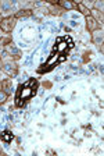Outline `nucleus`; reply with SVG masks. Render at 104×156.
<instances>
[{
  "instance_id": "nucleus-1",
  "label": "nucleus",
  "mask_w": 104,
  "mask_h": 156,
  "mask_svg": "<svg viewBox=\"0 0 104 156\" xmlns=\"http://www.w3.org/2000/svg\"><path fill=\"white\" fill-rule=\"evenodd\" d=\"M35 89H36V81L33 78H31L25 85H20L18 92H17V98H15L17 106H22L25 103V101H28L32 96V94H35Z\"/></svg>"
},
{
  "instance_id": "nucleus-2",
  "label": "nucleus",
  "mask_w": 104,
  "mask_h": 156,
  "mask_svg": "<svg viewBox=\"0 0 104 156\" xmlns=\"http://www.w3.org/2000/svg\"><path fill=\"white\" fill-rule=\"evenodd\" d=\"M0 70L7 77H14L17 74V71H18V66H17L15 60H13L6 52L3 53L2 58H0Z\"/></svg>"
},
{
  "instance_id": "nucleus-3",
  "label": "nucleus",
  "mask_w": 104,
  "mask_h": 156,
  "mask_svg": "<svg viewBox=\"0 0 104 156\" xmlns=\"http://www.w3.org/2000/svg\"><path fill=\"white\" fill-rule=\"evenodd\" d=\"M15 11V4L13 2H8V0H3L0 2V16L3 18L7 17H11V14Z\"/></svg>"
},
{
  "instance_id": "nucleus-4",
  "label": "nucleus",
  "mask_w": 104,
  "mask_h": 156,
  "mask_svg": "<svg viewBox=\"0 0 104 156\" xmlns=\"http://www.w3.org/2000/svg\"><path fill=\"white\" fill-rule=\"evenodd\" d=\"M15 23H17V18L15 17H7V18H3L0 21V29L3 32H11L15 27Z\"/></svg>"
},
{
  "instance_id": "nucleus-5",
  "label": "nucleus",
  "mask_w": 104,
  "mask_h": 156,
  "mask_svg": "<svg viewBox=\"0 0 104 156\" xmlns=\"http://www.w3.org/2000/svg\"><path fill=\"white\" fill-rule=\"evenodd\" d=\"M4 52L7 53V55L10 56L13 60H18V58L21 57V50L17 46H14V43H8V45H6V50Z\"/></svg>"
},
{
  "instance_id": "nucleus-6",
  "label": "nucleus",
  "mask_w": 104,
  "mask_h": 156,
  "mask_svg": "<svg viewBox=\"0 0 104 156\" xmlns=\"http://www.w3.org/2000/svg\"><path fill=\"white\" fill-rule=\"evenodd\" d=\"M99 27H100V24H99L93 17H89V16L86 17V28H88L89 32H94V31H97Z\"/></svg>"
},
{
  "instance_id": "nucleus-7",
  "label": "nucleus",
  "mask_w": 104,
  "mask_h": 156,
  "mask_svg": "<svg viewBox=\"0 0 104 156\" xmlns=\"http://www.w3.org/2000/svg\"><path fill=\"white\" fill-rule=\"evenodd\" d=\"M93 42L96 43V45L99 46V49H100V50H103V49H101V45H103V31H94V34H93Z\"/></svg>"
},
{
  "instance_id": "nucleus-8",
  "label": "nucleus",
  "mask_w": 104,
  "mask_h": 156,
  "mask_svg": "<svg viewBox=\"0 0 104 156\" xmlns=\"http://www.w3.org/2000/svg\"><path fill=\"white\" fill-rule=\"evenodd\" d=\"M11 89H13V82H11V78H4L2 81V91H4L7 95L11 94Z\"/></svg>"
},
{
  "instance_id": "nucleus-9",
  "label": "nucleus",
  "mask_w": 104,
  "mask_h": 156,
  "mask_svg": "<svg viewBox=\"0 0 104 156\" xmlns=\"http://www.w3.org/2000/svg\"><path fill=\"white\" fill-rule=\"evenodd\" d=\"M0 138H2V140H3L4 142L8 144V142H11V141H13L14 136H13V134H11L10 131H4V133L0 134Z\"/></svg>"
},
{
  "instance_id": "nucleus-10",
  "label": "nucleus",
  "mask_w": 104,
  "mask_h": 156,
  "mask_svg": "<svg viewBox=\"0 0 104 156\" xmlns=\"http://www.w3.org/2000/svg\"><path fill=\"white\" fill-rule=\"evenodd\" d=\"M90 11L93 13V16L96 17V18H94L96 21H97V20H100V23H103V13H100V11H97V10H94V9L90 10Z\"/></svg>"
},
{
  "instance_id": "nucleus-11",
  "label": "nucleus",
  "mask_w": 104,
  "mask_h": 156,
  "mask_svg": "<svg viewBox=\"0 0 104 156\" xmlns=\"http://www.w3.org/2000/svg\"><path fill=\"white\" fill-rule=\"evenodd\" d=\"M31 11L29 10H20L18 13H17V17H28V16H31Z\"/></svg>"
},
{
  "instance_id": "nucleus-12",
  "label": "nucleus",
  "mask_w": 104,
  "mask_h": 156,
  "mask_svg": "<svg viewBox=\"0 0 104 156\" xmlns=\"http://www.w3.org/2000/svg\"><path fill=\"white\" fill-rule=\"evenodd\" d=\"M7 96H8V95H7L4 91L0 89V103H4V102L7 101Z\"/></svg>"
},
{
  "instance_id": "nucleus-13",
  "label": "nucleus",
  "mask_w": 104,
  "mask_h": 156,
  "mask_svg": "<svg viewBox=\"0 0 104 156\" xmlns=\"http://www.w3.org/2000/svg\"><path fill=\"white\" fill-rule=\"evenodd\" d=\"M96 9H97V11L100 10V13H103V2H96V3L93 4Z\"/></svg>"
},
{
  "instance_id": "nucleus-14",
  "label": "nucleus",
  "mask_w": 104,
  "mask_h": 156,
  "mask_svg": "<svg viewBox=\"0 0 104 156\" xmlns=\"http://www.w3.org/2000/svg\"><path fill=\"white\" fill-rule=\"evenodd\" d=\"M78 7H79V9H81V10H82L81 13L86 14V16H88V14H89V13H90V10H88V9H86V7H83V6H82V4H78Z\"/></svg>"
},
{
  "instance_id": "nucleus-15",
  "label": "nucleus",
  "mask_w": 104,
  "mask_h": 156,
  "mask_svg": "<svg viewBox=\"0 0 104 156\" xmlns=\"http://www.w3.org/2000/svg\"><path fill=\"white\" fill-rule=\"evenodd\" d=\"M60 4H61V6H64V7H67V9H71V7H72V4L68 3V2H67V3H65V2H62V3H60Z\"/></svg>"
},
{
  "instance_id": "nucleus-16",
  "label": "nucleus",
  "mask_w": 104,
  "mask_h": 156,
  "mask_svg": "<svg viewBox=\"0 0 104 156\" xmlns=\"http://www.w3.org/2000/svg\"><path fill=\"white\" fill-rule=\"evenodd\" d=\"M2 38H3V31L0 29V41H2Z\"/></svg>"
},
{
  "instance_id": "nucleus-17",
  "label": "nucleus",
  "mask_w": 104,
  "mask_h": 156,
  "mask_svg": "<svg viewBox=\"0 0 104 156\" xmlns=\"http://www.w3.org/2000/svg\"><path fill=\"white\" fill-rule=\"evenodd\" d=\"M0 89H2V80H0Z\"/></svg>"
},
{
  "instance_id": "nucleus-18",
  "label": "nucleus",
  "mask_w": 104,
  "mask_h": 156,
  "mask_svg": "<svg viewBox=\"0 0 104 156\" xmlns=\"http://www.w3.org/2000/svg\"><path fill=\"white\" fill-rule=\"evenodd\" d=\"M0 58H2V56H0Z\"/></svg>"
}]
</instances>
